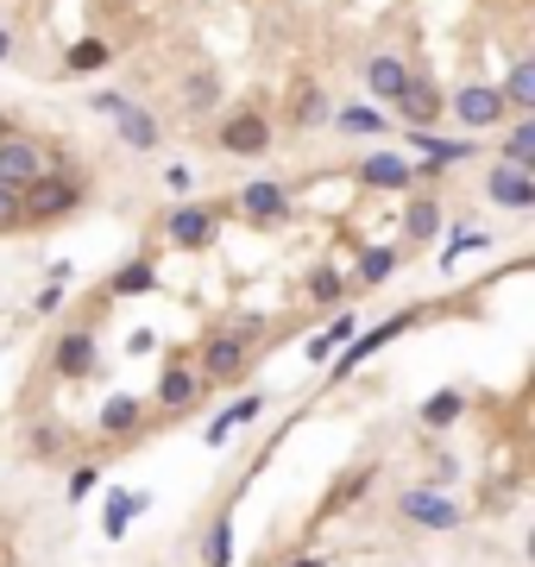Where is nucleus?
<instances>
[{"instance_id":"obj_39","label":"nucleus","mask_w":535,"mask_h":567,"mask_svg":"<svg viewBox=\"0 0 535 567\" xmlns=\"http://www.w3.org/2000/svg\"><path fill=\"white\" fill-rule=\"evenodd\" d=\"M7 57H13V32L0 26V63H7Z\"/></svg>"},{"instance_id":"obj_7","label":"nucleus","mask_w":535,"mask_h":567,"mask_svg":"<svg viewBox=\"0 0 535 567\" xmlns=\"http://www.w3.org/2000/svg\"><path fill=\"white\" fill-rule=\"evenodd\" d=\"M397 114H404V127L409 132H434V120H441V89H434V77H416V70H409V82H404V95H397Z\"/></svg>"},{"instance_id":"obj_6","label":"nucleus","mask_w":535,"mask_h":567,"mask_svg":"<svg viewBox=\"0 0 535 567\" xmlns=\"http://www.w3.org/2000/svg\"><path fill=\"white\" fill-rule=\"evenodd\" d=\"M258 328H233V335H208L202 340V379H240L246 354H253Z\"/></svg>"},{"instance_id":"obj_1","label":"nucleus","mask_w":535,"mask_h":567,"mask_svg":"<svg viewBox=\"0 0 535 567\" xmlns=\"http://www.w3.org/2000/svg\"><path fill=\"white\" fill-rule=\"evenodd\" d=\"M77 202H82V177L63 164V158H51L45 177L20 189V215H26V221H57V215H70Z\"/></svg>"},{"instance_id":"obj_17","label":"nucleus","mask_w":535,"mask_h":567,"mask_svg":"<svg viewBox=\"0 0 535 567\" xmlns=\"http://www.w3.org/2000/svg\"><path fill=\"white\" fill-rule=\"evenodd\" d=\"M202 372H164V379H158V404H171V410H189V404H196V397H202Z\"/></svg>"},{"instance_id":"obj_18","label":"nucleus","mask_w":535,"mask_h":567,"mask_svg":"<svg viewBox=\"0 0 535 567\" xmlns=\"http://www.w3.org/2000/svg\"><path fill=\"white\" fill-rule=\"evenodd\" d=\"M409 322H416V315H397V322H384V328H365V335H353V340H347V360H340V372H353V366L365 360V354H379L391 335H404Z\"/></svg>"},{"instance_id":"obj_5","label":"nucleus","mask_w":535,"mask_h":567,"mask_svg":"<svg viewBox=\"0 0 535 567\" xmlns=\"http://www.w3.org/2000/svg\"><path fill=\"white\" fill-rule=\"evenodd\" d=\"M214 233H221V215H214V208H202V202H183V208H171V215H164V240H171V246H183V253H202Z\"/></svg>"},{"instance_id":"obj_34","label":"nucleus","mask_w":535,"mask_h":567,"mask_svg":"<svg viewBox=\"0 0 535 567\" xmlns=\"http://www.w3.org/2000/svg\"><path fill=\"white\" fill-rule=\"evenodd\" d=\"M26 228V215H20V189H0V233Z\"/></svg>"},{"instance_id":"obj_27","label":"nucleus","mask_w":535,"mask_h":567,"mask_svg":"<svg viewBox=\"0 0 535 567\" xmlns=\"http://www.w3.org/2000/svg\"><path fill=\"white\" fill-rule=\"evenodd\" d=\"M107 57H114V51H107L102 38H82V45H70V57H63V70H70V77H89V70H102Z\"/></svg>"},{"instance_id":"obj_16","label":"nucleus","mask_w":535,"mask_h":567,"mask_svg":"<svg viewBox=\"0 0 535 567\" xmlns=\"http://www.w3.org/2000/svg\"><path fill=\"white\" fill-rule=\"evenodd\" d=\"M120 139H127L132 152H158V139H164V127H158L152 114H146V107H120Z\"/></svg>"},{"instance_id":"obj_4","label":"nucleus","mask_w":535,"mask_h":567,"mask_svg":"<svg viewBox=\"0 0 535 567\" xmlns=\"http://www.w3.org/2000/svg\"><path fill=\"white\" fill-rule=\"evenodd\" d=\"M454 120L460 127H473V132H491V127H504V95H498V89H491V82H466V89H454Z\"/></svg>"},{"instance_id":"obj_36","label":"nucleus","mask_w":535,"mask_h":567,"mask_svg":"<svg viewBox=\"0 0 535 567\" xmlns=\"http://www.w3.org/2000/svg\"><path fill=\"white\" fill-rule=\"evenodd\" d=\"M95 486H102V466H77V473H70V498H77V505H82V498H89Z\"/></svg>"},{"instance_id":"obj_9","label":"nucleus","mask_w":535,"mask_h":567,"mask_svg":"<svg viewBox=\"0 0 535 567\" xmlns=\"http://www.w3.org/2000/svg\"><path fill=\"white\" fill-rule=\"evenodd\" d=\"M233 202H240V215H246V221L271 228V221H283V215H290V189H283L278 177H253L240 196H233Z\"/></svg>"},{"instance_id":"obj_10","label":"nucleus","mask_w":535,"mask_h":567,"mask_svg":"<svg viewBox=\"0 0 535 567\" xmlns=\"http://www.w3.org/2000/svg\"><path fill=\"white\" fill-rule=\"evenodd\" d=\"M404 82H409V63L404 57H391V51H379V57H365V89H372V102H397L404 95Z\"/></svg>"},{"instance_id":"obj_25","label":"nucleus","mask_w":535,"mask_h":567,"mask_svg":"<svg viewBox=\"0 0 535 567\" xmlns=\"http://www.w3.org/2000/svg\"><path fill=\"white\" fill-rule=\"evenodd\" d=\"M397 278V246H365L359 253V284H384Z\"/></svg>"},{"instance_id":"obj_29","label":"nucleus","mask_w":535,"mask_h":567,"mask_svg":"<svg viewBox=\"0 0 535 567\" xmlns=\"http://www.w3.org/2000/svg\"><path fill=\"white\" fill-rule=\"evenodd\" d=\"M309 297L315 303H347V278L334 265H322V271H309Z\"/></svg>"},{"instance_id":"obj_3","label":"nucleus","mask_w":535,"mask_h":567,"mask_svg":"<svg viewBox=\"0 0 535 567\" xmlns=\"http://www.w3.org/2000/svg\"><path fill=\"white\" fill-rule=\"evenodd\" d=\"M485 202L491 208H510V215H530L535 208V171H523V164H491L485 171Z\"/></svg>"},{"instance_id":"obj_19","label":"nucleus","mask_w":535,"mask_h":567,"mask_svg":"<svg viewBox=\"0 0 535 567\" xmlns=\"http://www.w3.org/2000/svg\"><path fill=\"white\" fill-rule=\"evenodd\" d=\"M158 284V265L152 258H132V265H120L114 278H107V297H146Z\"/></svg>"},{"instance_id":"obj_40","label":"nucleus","mask_w":535,"mask_h":567,"mask_svg":"<svg viewBox=\"0 0 535 567\" xmlns=\"http://www.w3.org/2000/svg\"><path fill=\"white\" fill-rule=\"evenodd\" d=\"M290 567H328V562H315V555H309V562H290Z\"/></svg>"},{"instance_id":"obj_14","label":"nucleus","mask_w":535,"mask_h":567,"mask_svg":"<svg viewBox=\"0 0 535 567\" xmlns=\"http://www.w3.org/2000/svg\"><path fill=\"white\" fill-rule=\"evenodd\" d=\"M328 127H340V132H353V139H384V107H372V102H353V107H334L328 114Z\"/></svg>"},{"instance_id":"obj_15","label":"nucleus","mask_w":535,"mask_h":567,"mask_svg":"<svg viewBox=\"0 0 535 567\" xmlns=\"http://www.w3.org/2000/svg\"><path fill=\"white\" fill-rule=\"evenodd\" d=\"M353 335H359V315L340 310V315L328 322V328H322V335L309 340V366H328V360H334V347H347Z\"/></svg>"},{"instance_id":"obj_21","label":"nucleus","mask_w":535,"mask_h":567,"mask_svg":"<svg viewBox=\"0 0 535 567\" xmlns=\"http://www.w3.org/2000/svg\"><path fill=\"white\" fill-rule=\"evenodd\" d=\"M214 102H221V77H214V70H196V77L183 82V107H189V114H208Z\"/></svg>"},{"instance_id":"obj_28","label":"nucleus","mask_w":535,"mask_h":567,"mask_svg":"<svg viewBox=\"0 0 535 567\" xmlns=\"http://www.w3.org/2000/svg\"><path fill=\"white\" fill-rule=\"evenodd\" d=\"M460 410H466V397H460V391H434L429 404H422V423H429V429H447Z\"/></svg>"},{"instance_id":"obj_13","label":"nucleus","mask_w":535,"mask_h":567,"mask_svg":"<svg viewBox=\"0 0 535 567\" xmlns=\"http://www.w3.org/2000/svg\"><path fill=\"white\" fill-rule=\"evenodd\" d=\"M359 183H365V189H409L416 171H409L397 152H372L365 164H359Z\"/></svg>"},{"instance_id":"obj_30","label":"nucleus","mask_w":535,"mask_h":567,"mask_svg":"<svg viewBox=\"0 0 535 567\" xmlns=\"http://www.w3.org/2000/svg\"><path fill=\"white\" fill-rule=\"evenodd\" d=\"M102 429L107 436H127V429H139V397H114L102 416Z\"/></svg>"},{"instance_id":"obj_24","label":"nucleus","mask_w":535,"mask_h":567,"mask_svg":"<svg viewBox=\"0 0 535 567\" xmlns=\"http://www.w3.org/2000/svg\"><path fill=\"white\" fill-rule=\"evenodd\" d=\"M504 164H523V171H535V120H516V127L504 132Z\"/></svg>"},{"instance_id":"obj_22","label":"nucleus","mask_w":535,"mask_h":567,"mask_svg":"<svg viewBox=\"0 0 535 567\" xmlns=\"http://www.w3.org/2000/svg\"><path fill=\"white\" fill-rule=\"evenodd\" d=\"M146 505H152V498H146V491H107V536H127V517H139L146 511Z\"/></svg>"},{"instance_id":"obj_31","label":"nucleus","mask_w":535,"mask_h":567,"mask_svg":"<svg viewBox=\"0 0 535 567\" xmlns=\"http://www.w3.org/2000/svg\"><path fill=\"white\" fill-rule=\"evenodd\" d=\"M202 555H208V567H228V555H233V523H214V530H208Z\"/></svg>"},{"instance_id":"obj_2","label":"nucleus","mask_w":535,"mask_h":567,"mask_svg":"<svg viewBox=\"0 0 535 567\" xmlns=\"http://www.w3.org/2000/svg\"><path fill=\"white\" fill-rule=\"evenodd\" d=\"M45 164H51V152H45L38 139H26V132H0V189H26V183H38Z\"/></svg>"},{"instance_id":"obj_11","label":"nucleus","mask_w":535,"mask_h":567,"mask_svg":"<svg viewBox=\"0 0 535 567\" xmlns=\"http://www.w3.org/2000/svg\"><path fill=\"white\" fill-rule=\"evenodd\" d=\"M397 511H404L409 523H422V530H454V523H460V511L441 498V491H404V498H397Z\"/></svg>"},{"instance_id":"obj_41","label":"nucleus","mask_w":535,"mask_h":567,"mask_svg":"<svg viewBox=\"0 0 535 567\" xmlns=\"http://www.w3.org/2000/svg\"><path fill=\"white\" fill-rule=\"evenodd\" d=\"M0 132H7V107H0Z\"/></svg>"},{"instance_id":"obj_38","label":"nucleus","mask_w":535,"mask_h":567,"mask_svg":"<svg viewBox=\"0 0 535 567\" xmlns=\"http://www.w3.org/2000/svg\"><path fill=\"white\" fill-rule=\"evenodd\" d=\"M57 448H63V436H57V429H38V436H32V454H57Z\"/></svg>"},{"instance_id":"obj_33","label":"nucleus","mask_w":535,"mask_h":567,"mask_svg":"<svg viewBox=\"0 0 535 567\" xmlns=\"http://www.w3.org/2000/svg\"><path fill=\"white\" fill-rule=\"evenodd\" d=\"M164 189H171V196H189V189H196V164H164Z\"/></svg>"},{"instance_id":"obj_26","label":"nucleus","mask_w":535,"mask_h":567,"mask_svg":"<svg viewBox=\"0 0 535 567\" xmlns=\"http://www.w3.org/2000/svg\"><path fill=\"white\" fill-rule=\"evenodd\" d=\"M404 233H409V240H434V233H441V202H429V196H422V202H409Z\"/></svg>"},{"instance_id":"obj_23","label":"nucleus","mask_w":535,"mask_h":567,"mask_svg":"<svg viewBox=\"0 0 535 567\" xmlns=\"http://www.w3.org/2000/svg\"><path fill=\"white\" fill-rule=\"evenodd\" d=\"M328 114H334V102L315 82H303V89H296V127H328Z\"/></svg>"},{"instance_id":"obj_35","label":"nucleus","mask_w":535,"mask_h":567,"mask_svg":"<svg viewBox=\"0 0 535 567\" xmlns=\"http://www.w3.org/2000/svg\"><path fill=\"white\" fill-rule=\"evenodd\" d=\"M258 410H265V397H258V391H253V397H240L233 410H221V423H228V429H240V423H253Z\"/></svg>"},{"instance_id":"obj_37","label":"nucleus","mask_w":535,"mask_h":567,"mask_svg":"<svg viewBox=\"0 0 535 567\" xmlns=\"http://www.w3.org/2000/svg\"><path fill=\"white\" fill-rule=\"evenodd\" d=\"M89 107H95V114H120V107H127V95H114V89H102V95H89Z\"/></svg>"},{"instance_id":"obj_20","label":"nucleus","mask_w":535,"mask_h":567,"mask_svg":"<svg viewBox=\"0 0 535 567\" xmlns=\"http://www.w3.org/2000/svg\"><path fill=\"white\" fill-rule=\"evenodd\" d=\"M498 95H504V107H516V114H530V107H535V63H530V57H523V63H510V77H504Z\"/></svg>"},{"instance_id":"obj_8","label":"nucleus","mask_w":535,"mask_h":567,"mask_svg":"<svg viewBox=\"0 0 535 567\" xmlns=\"http://www.w3.org/2000/svg\"><path fill=\"white\" fill-rule=\"evenodd\" d=\"M214 146L233 152V158H265L271 152V120H265V114H233V120H221Z\"/></svg>"},{"instance_id":"obj_32","label":"nucleus","mask_w":535,"mask_h":567,"mask_svg":"<svg viewBox=\"0 0 535 567\" xmlns=\"http://www.w3.org/2000/svg\"><path fill=\"white\" fill-rule=\"evenodd\" d=\"M479 246H491V233H454V240H447V253H441V265H454L460 253H479Z\"/></svg>"},{"instance_id":"obj_12","label":"nucleus","mask_w":535,"mask_h":567,"mask_svg":"<svg viewBox=\"0 0 535 567\" xmlns=\"http://www.w3.org/2000/svg\"><path fill=\"white\" fill-rule=\"evenodd\" d=\"M57 372L63 379H89L95 372V328H70L57 340Z\"/></svg>"}]
</instances>
